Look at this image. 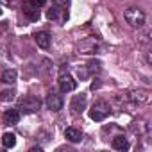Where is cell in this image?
<instances>
[{
	"instance_id": "cell-1",
	"label": "cell",
	"mask_w": 152,
	"mask_h": 152,
	"mask_svg": "<svg viewBox=\"0 0 152 152\" xmlns=\"http://www.w3.org/2000/svg\"><path fill=\"white\" fill-rule=\"evenodd\" d=\"M124 16H125V22H127L131 27H134V29H140V27L145 25V13H143L140 7H134V6L127 7V9L124 11Z\"/></svg>"
},
{
	"instance_id": "cell-5",
	"label": "cell",
	"mask_w": 152,
	"mask_h": 152,
	"mask_svg": "<svg viewBox=\"0 0 152 152\" xmlns=\"http://www.w3.org/2000/svg\"><path fill=\"white\" fill-rule=\"evenodd\" d=\"M75 88H77V81H75L72 75L63 73L61 77H59V90H61L63 93H70V91H73Z\"/></svg>"
},
{
	"instance_id": "cell-19",
	"label": "cell",
	"mask_w": 152,
	"mask_h": 152,
	"mask_svg": "<svg viewBox=\"0 0 152 152\" xmlns=\"http://www.w3.org/2000/svg\"><path fill=\"white\" fill-rule=\"evenodd\" d=\"M88 68H90V72H99V70H100V63H95V61H91V63L88 64Z\"/></svg>"
},
{
	"instance_id": "cell-17",
	"label": "cell",
	"mask_w": 152,
	"mask_h": 152,
	"mask_svg": "<svg viewBox=\"0 0 152 152\" xmlns=\"http://www.w3.org/2000/svg\"><path fill=\"white\" fill-rule=\"evenodd\" d=\"M131 131H134V132H138V134H145V132L148 131V125H147L143 120H138V122H134V124L131 125Z\"/></svg>"
},
{
	"instance_id": "cell-16",
	"label": "cell",
	"mask_w": 152,
	"mask_h": 152,
	"mask_svg": "<svg viewBox=\"0 0 152 152\" xmlns=\"http://www.w3.org/2000/svg\"><path fill=\"white\" fill-rule=\"evenodd\" d=\"M2 145H4L6 148L15 147V145H16V136H15L13 132H4V136H2Z\"/></svg>"
},
{
	"instance_id": "cell-8",
	"label": "cell",
	"mask_w": 152,
	"mask_h": 152,
	"mask_svg": "<svg viewBox=\"0 0 152 152\" xmlns=\"http://www.w3.org/2000/svg\"><path fill=\"white\" fill-rule=\"evenodd\" d=\"M47 16H48V20H54V22L63 23V22H66L68 13H66V9H63V7H59V6H54L52 9H48Z\"/></svg>"
},
{
	"instance_id": "cell-12",
	"label": "cell",
	"mask_w": 152,
	"mask_h": 152,
	"mask_svg": "<svg viewBox=\"0 0 152 152\" xmlns=\"http://www.w3.org/2000/svg\"><path fill=\"white\" fill-rule=\"evenodd\" d=\"M16 77H18L16 70L7 68V70H4V72H2V75H0V81H2L4 84H15V83H16Z\"/></svg>"
},
{
	"instance_id": "cell-15",
	"label": "cell",
	"mask_w": 152,
	"mask_h": 152,
	"mask_svg": "<svg viewBox=\"0 0 152 152\" xmlns=\"http://www.w3.org/2000/svg\"><path fill=\"white\" fill-rule=\"evenodd\" d=\"M111 147H113L115 150H127V148H129V141H127V138H125L124 134H118V136L113 138Z\"/></svg>"
},
{
	"instance_id": "cell-6",
	"label": "cell",
	"mask_w": 152,
	"mask_h": 152,
	"mask_svg": "<svg viewBox=\"0 0 152 152\" xmlns=\"http://www.w3.org/2000/svg\"><path fill=\"white\" fill-rule=\"evenodd\" d=\"M63 104H64V100H63V97L59 95V93H48L47 95V107L50 109V111H54V113H57V111H61L63 109Z\"/></svg>"
},
{
	"instance_id": "cell-11",
	"label": "cell",
	"mask_w": 152,
	"mask_h": 152,
	"mask_svg": "<svg viewBox=\"0 0 152 152\" xmlns=\"http://www.w3.org/2000/svg\"><path fill=\"white\" fill-rule=\"evenodd\" d=\"M64 138H66L68 141H72V143H77V141L83 140V132H81L77 127H68V129L64 131Z\"/></svg>"
},
{
	"instance_id": "cell-3",
	"label": "cell",
	"mask_w": 152,
	"mask_h": 152,
	"mask_svg": "<svg viewBox=\"0 0 152 152\" xmlns=\"http://www.w3.org/2000/svg\"><path fill=\"white\" fill-rule=\"evenodd\" d=\"M39 107H41V100L34 95L23 97L18 104V109H22L23 113H36V111H39Z\"/></svg>"
},
{
	"instance_id": "cell-20",
	"label": "cell",
	"mask_w": 152,
	"mask_h": 152,
	"mask_svg": "<svg viewBox=\"0 0 152 152\" xmlns=\"http://www.w3.org/2000/svg\"><path fill=\"white\" fill-rule=\"evenodd\" d=\"M29 4H32V6H36V7H41V6H45L47 4V0H27Z\"/></svg>"
},
{
	"instance_id": "cell-14",
	"label": "cell",
	"mask_w": 152,
	"mask_h": 152,
	"mask_svg": "<svg viewBox=\"0 0 152 152\" xmlns=\"http://www.w3.org/2000/svg\"><path fill=\"white\" fill-rule=\"evenodd\" d=\"M20 122V111H16V109H7L6 113H4V124H7V125H16Z\"/></svg>"
},
{
	"instance_id": "cell-22",
	"label": "cell",
	"mask_w": 152,
	"mask_h": 152,
	"mask_svg": "<svg viewBox=\"0 0 152 152\" xmlns=\"http://www.w3.org/2000/svg\"><path fill=\"white\" fill-rule=\"evenodd\" d=\"M0 16H2V7H0Z\"/></svg>"
},
{
	"instance_id": "cell-9",
	"label": "cell",
	"mask_w": 152,
	"mask_h": 152,
	"mask_svg": "<svg viewBox=\"0 0 152 152\" xmlns=\"http://www.w3.org/2000/svg\"><path fill=\"white\" fill-rule=\"evenodd\" d=\"M86 104H88V97H86L84 93H81V95H75V97L72 99L70 107H72L73 113H83V111L86 109Z\"/></svg>"
},
{
	"instance_id": "cell-7",
	"label": "cell",
	"mask_w": 152,
	"mask_h": 152,
	"mask_svg": "<svg viewBox=\"0 0 152 152\" xmlns=\"http://www.w3.org/2000/svg\"><path fill=\"white\" fill-rule=\"evenodd\" d=\"M99 50V43L95 38H86L79 43V54H95Z\"/></svg>"
},
{
	"instance_id": "cell-18",
	"label": "cell",
	"mask_w": 152,
	"mask_h": 152,
	"mask_svg": "<svg viewBox=\"0 0 152 152\" xmlns=\"http://www.w3.org/2000/svg\"><path fill=\"white\" fill-rule=\"evenodd\" d=\"M15 90H4V91H0V100L2 102H9V100H13L15 99Z\"/></svg>"
},
{
	"instance_id": "cell-13",
	"label": "cell",
	"mask_w": 152,
	"mask_h": 152,
	"mask_svg": "<svg viewBox=\"0 0 152 152\" xmlns=\"http://www.w3.org/2000/svg\"><path fill=\"white\" fill-rule=\"evenodd\" d=\"M34 39H36V43H38L39 48H48V45H50V34H48L47 31H39V32H36Z\"/></svg>"
},
{
	"instance_id": "cell-21",
	"label": "cell",
	"mask_w": 152,
	"mask_h": 152,
	"mask_svg": "<svg viewBox=\"0 0 152 152\" xmlns=\"http://www.w3.org/2000/svg\"><path fill=\"white\" fill-rule=\"evenodd\" d=\"M32 152H41V147H34V148H31Z\"/></svg>"
},
{
	"instance_id": "cell-10",
	"label": "cell",
	"mask_w": 152,
	"mask_h": 152,
	"mask_svg": "<svg viewBox=\"0 0 152 152\" xmlns=\"http://www.w3.org/2000/svg\"><path fill=\"white\" fill-rule=\"evenodd\" d=\"M23 15H25L31 22H38L39 16H41V15H39V7H36V6H32V4H29V2L23 6Z\"/></svg>"
},
{
	"instance_id": "cell-2",
	"label": "cell",
	"mask_w": 152,
	"mask_h": 152,
	"mask_svg": "<svg viewBox=\"0 0 152 152\" xmlns=\"http://www.w3.org/2000/svg\"><path fill=\"white\" fill-rule=\"evenodd\" d=\"M109 113H111V106L106 100H97V102H93V106L90 109V118L95 122H102L109 116Z\"/></svg>"
},
{
	"instance_id": "cell-4",
	"label": "cell",
	"mask_w": 152,
	"mask_h": 152,
	"mask_svg": "<svg viewBox=\"0 0 152 152\" xmlns=\"http://www.w3.org/2000/svg\"><path fill=\"white\" fill-rule=\"evenodd\" d=\"M125 99L129 102H134V104H147L150 100V91L148 90H132L127 93Z\"/></svg>"
}]
</instances>
